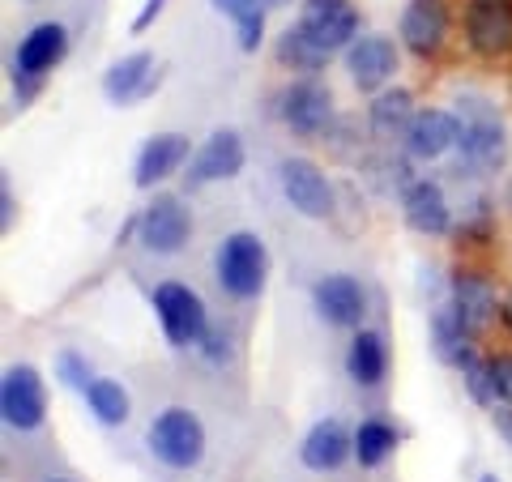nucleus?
I'll return each mask as SVG.
<instances>
[{"label": "nucleus", "instance_id": "10", "mask_svg": "<svg viewBox=\"0 0 512 482\" xmlns=\"http://www.w3.org/2000/svg\"><path fill=\"white\" fill-rule=\"evenodd\" d=\"M299 30L308 35L320 52H346L359 39V9L350 0H303Z\"/></svg>", "mask_w": 512, "mask_h": 482}, {"label": "nucleus", "instance_id": "28", "mask_svg": "<svg viewBox=\"0 0 512 482\" xmlns=\"http://www.w3.org/2000/svg\"><path fill=\"white\" fill-rule=\"evenodd\" d=\"M56 380L73 393H86L90 380H94V367H90V359L82 355V350H60L56 355Z\"/></svg>", "mask_w": 512, "mask_h": 482}, {"label": "nucleus", "instance_id": "6", "mask_svg": "<svg viewBox=\"0 0 512 482\" xmlns=\"http://www.w3.org/2000/svg\"><path fill=\"white\" fill-rule=\"evenodd\" d=\"M137 239H141V248L154 252V256L184 252L188 239H192V210L184 205V197H175V192H154L137 214Z\"/></svg>", "mask_w": 512, "mask_h": 482}, {"label": "nucleus", "instance_id": "37", "mask_svg": "<svg viewBox=\"0 0 512 482\" xmlns=\"http://www.w3.org/2000/svg\"><path fill=\"white\" fill-rule=\"evenodd\" d=\"M256 5H261L265 13H274V9H286V5H291V0H256Z\"/></svg>", "mask_w": 512, "mask_h": 482}, {"label": "nucleus", "instance_id": "14", "mask_svg": "<svg viewBox=\"0 0 512 482\" xmlns=\"http://www.w3.org/2000/svg\"><path fill=\"white\" fill-rule=\"evenodd\" d=\"M342 56H346L350 82L363 94H380L397 73V43L389 35H359Z\"/></svg>", "mask_w": 512, "mask_h": 482}, {"label": "nucleus", "instance_id": "9", "mask_svg": "<svg viewBox=\"0 0 512 482\" xmlns=\"http://www.w3.org/2000/svg\"><path fill=\"white\" fill-rule=\"evenodd\" d=\"M278 116L295 137H325L333 124V94L316 77H299L278 94Z\"/></svg>", "mask_w": 512, "mask_h": 482}, {"label": "nucleus", "instance_id": "23", "mask_svg": "<svg viewBox=\"0 0 512 482\" xmlns=\"http://www.w3.org/2000/svg\"><path fill=\"white\" fill-rule=\"evenodd\" d=\"M389 372V346L376 329H355L346 346V376L359 384V389H376Z\"/></svg>", "mask_w": 512, "mask_h": 482}, {"label": "nucleus", "instance_id": "33", "mask_svg": "<svg viewBox=\"0 0 512 482\" xmlns=\"http://www.w3.org/2000/svg\"><path fill=\"white\" fill-rule=\"evenodd\" d=\"M163 9H167V0H146V5H141V13L133 18V35H146V30L163 18Z\"/></svg>", "mask_w": 512, "mask_h": 482}, {"label": "nucleus", "instance_id": "26", "mask_svg": "<svg viewBox=\"0 0 512 482\" xmlns=\"http://www.w3.org/2000/svg\"><path fill=\"white\" fill-rule=\"evenodd\" d=\"M278 64L282 69H291V73H299V77H316L329 64V52H320V47L303 35L299 22H295V26H286L278 35Z\"/></svg>", "mask_w": 512, "mask_h": 482}, {"label": "nucleus", "instance_id": "21", "mask_svg": "<svg viewBox=\"0 0 512 482\" xmlns=\"http://www.w3.org/2000/svg\"><path fill=\"white\" fill-rule=\"evenodd\" d=\"M355 457V431H346L338 419H320L299 444V461L312 474H333Z\"/></svg>", "mask_w": 512, "mask_h": 482}, {"label": "nucleus", "instance_id": "25", "mask_svg": "<svg viewBox=\"0 0 512 482\" xmlns=\"http://www.w3.org/2000/svg\"><path fill=\"white\" fill-rule=\"evenodd\" d=\"M82 397H86V410H90L103 427H124V423H128V414H133L128 389H124L120 380H111V376H94V380H90V389H86Z\"/></svg>", "mask_w": 512, "mask_h": 482}, {"label": "nucleus", "instance_id": "20", "mask_svg": "<svg viewBox=\"0 0 512 482\" xmlns=\"http://www.w3.org/2000/svg\"><path fill=\"white\" fill-rule=\"evenodd\" d=\"M448 308H453L478 333L483 325H491V320H495V312H500V299H495V286H491L487 273L457 269L453 278H448Z\"/></svg>", "mask_w": 512, "mask_h": 482}, {"label": "nucleus", "instance_id": "8", "mask_svg": "<svg viewBox=\"0 0 512 482\" xmlns=\"http://www.w3.org/2000/svg\"><path fill=\"white\" fill-rule=\"evenodd\" d=\"M0 419L13 431H39L47 423V389L30 363H13L0 380Z\"/></svg>", "mask_w": 512, "mask_h": 482}, {"label": "nucleus", "instance_id": "24", "mask_svg": "<svg viewBox=\"0 0 512 482\" xmlns=\"http://www.w3.org/2000/svg\"><path fill=\"white\" fill-rule=\"evenodd\" d=\"M414 120V99L410 90H380L372 107H367V128H372V137L380 141V146H393V141L406 137V128Z\"/></svg>", "mask_w": 512, "mask_h": 482}, {"label": "nucleus", "instance_id": "35", "mask_svg": "<svg viewBox=\"0 0 512 482\" xmlns=\"http://www.w3.org/2000/svg\"><path fill=\"white\" fill-rule=\"evenodd\" d=\"M0 231H13V188L0 184Z\"/></svg>", "mask_w": 512, "mask_h": 482}, {"label": "nucleus", "instance_id": "7", "mask_svg": "<svg viewBox=\"0 0 512 482\" xmlns=\"http://www.w3.org/2000/svg\"><path fill=\"white\" fill-rule=\"evenodd\" d=\"M278 188H282L286 205H291L295 214H303V218L325 222V218H333V210H338V197H333L329 175L320 171L312 158H282L278 163Z\"/></svg>", "mask_w": 512, "mask_h": 482}, {"label": "nucleus", "instance_id": "41", "mask_svg": "<svg viewBox=\"0 0 512 482\" xmlns=\"http://www.w3.org/2000/svg\"><path fill=\"white\" fill-rule=\"evenodd\" d=\"M478 482H500V478H495V474H483V478H478Z\"/></svg>", "mask_w": 512, "mask_h": 482}, {"label": "nucleus", "instance_id": "39", "mask_svg": "<svg viewBox=\"0 0 512 482\" xmlns=\"http://www.w3.org/2000/svg\"><path fill=\"white\" fill-rule=\"evenodd\" d=\"M504 205H508V210H512V180H508V188H504Z\"/></svg>", "mask_w": 512, "mask_h": 482}, {"label": "nucleus", "instance_id": "11", "mask_svg": "<svg viewBox=\"0 0 512 482\" xmlns=\"http://www.w3.org/2000/svg\"><path fill=\"white\" fill-rule=\"evenodd\" d=\"M248 163V150H244V137L235 128H218V133L205 137V146L188 158V171H184V188L197 192L205 184H218V180H235Z\"/></svg>", "mask_w": 512, "mask_h": 482}, {"label": "nucleus", "instance_id": "18", "mask_svg": "<svg viewBox=\"0 0 512 482\" xmlns=\"http://www.w3.org/2000/svg\"><path fill=\"white\" fill-rule=\"evenodd\" d=\"M192 158V141L184 133H154L146 146L137 150V163H133V184L146 192L154 184L171 180L175 171H184Z\"/></svg>", "mask_w": 512, "mask_h": 482}, {"label": "nucleus", "instance_id": "27", "mask_svg": "<svg viewBox=\"0 0 512 482\" xmlns=\"http://www.w3.org/2000/svg\"><path fill=\"white\" fill-rule=\"evenodd\" d=\"M397 448V427L384 423V419H363L355 427V461L363 465V470H376V465H384L393 457Z\"/></svg>", "mask_w": 512, "mask_h": 482}, {"label": "nucleus", "instance_id": "32", "mask_svg": "<svg viewBox=\"0 0 512 482\" xmlns=\"http://www.w3.org/2000/svg\"><path fill=\"white\" fill-rule=\"evenodd\" d=\"M197 350H201V355L210 359V363H227V359H231V333L210 325V333L201 337V346H197Z\"/></svg>", "mask_w": 512, "mask_h": 482}, {"label": "nucleus", "instance_id": "1", "mask_svg": "<svg viewBox=\"0 0 512 482\" xmlns=\"http://www.w3.org/2000/svg\"><path fill=\"white\" fill-rule=\"evenodd\" d=\"M461 141H457V171L466 175H491L508 163V128L487 99L478 94H461L457 99Z\"/></svg>", "mask_w": 512, "mask_h": 482}, {"label": "nucleus", "instance_id": "31", "mask_svg": "<svg viewBox=\"0 0 512 482\" xmlns=\"http://www.w3.org/2000/svg\"><path fill=\"white\" fill-rule=\"evenodd\" d=\"M491 380H495V406H512V350L491 355Z\"/></svg>", "mask_w": 512, "mask_h": 482}, {"label": "nucleus", "instance_id": "22", "mask_svg": "<svg viewBox=\"0 0 512 482\" xmlns=\"http://www.w3.org/2000/svg\"><path fill=\"white\" fill-rule=\"evenodd\" d=\"M431 350H436L440 363L457 367V372H466V367L478 359V350H474V329H470L453 308H448V303L431 312Z\"/></svg>", "mask_w": 512, "mask_h": 482}, {"label": "nucleus", "instance_id": "40", "mask_svg": "<svg viewBox=\"0 0 512 482\" xmlns=\"http://www.w3.org/2000/svg\"><path fill=\"white\" fill-rule=\"evenodd\" d=\"M43 482H77V478H64V474H56V478H43Z\"/></svg>", "mask_w": 512, "mask_h": 482}, {"label": "nucleus", "instance_id": "4", "mask_svg": "<svg viewBox=\"0 0 512 482\" xmlns=\"http://www.w3.org/2000/svg\"><path fill=\"white\" fill-rule=\"evenodd\" d=\"M146 444L154 461H163L167 470H197L205 457V427L188 406H167L154 414Z\"/></svg>", "mask_w": 512, "mask_h": 482}, {"label": "nucleus", "instance_id": "36", "mask_svg": "<svg viewBox=\"0 0 512 482\" xmlns=\"http://www.w3.org/2000/svg\"><path fill=\"white\" fill-rule=\"evenodd\" d=\"M491 423H495V431H500V436L512 444V406H495V410H491Z\"/></svg>", "mask_w": 512, "mask_h": 482}, {"label": "nucleus", "instance_id": "13", "mask_svg": "<svg viewBox=\"0 0 512 482\" xmlns=\"http://www.w3.org/2000/svg\"><path fill=\"white\" fill-rule=\"evenodd\" d=\"M312 308L333 329H363L367 291H363L359 278H350V273H325V278L312 286Z\"/></svg>", "mask_w": 512, "mask_h": 482}, {"label": "nucleus", "instance_id": "16", "mask_svg": "<svg viewBox=\"0 0 512 482\" xmlns=\"http://www.w3.org/2000/svg\"><path fill=\"white\" fill-rule=\"evenodd\" d=\"M158 82H163V69H158L154 52H128L103 73V94L116 107H133L141 99H150Z\"/></svg>", "mask_w": 512, "mask_h": 482}, {"label": "nucleus", "instance_id": "29", "mask_svg": "<svg viewBox=\"0 0 512 482\" xmlns=\"http://www.w3.org/2000/svg\"><path fill=\"white\" fill-rule=\"evenodd\" d=\"M461 380H466V393L478 401V406L495 410V380H491V363L487 359H474L466 372H461Z\"/></svg>", "mask_w": 512, "mask_h": 482}, {"label": "nucleus", "instance_id": "2", "mask_svg": "<svg viewBox=\"0 0 512 482\" xmlns=\"http://www.w3.org/2000/svg\"><path fill=\"white\" fill-rule=\"evenodd\" d=\"M64 56H69V26L64 22H35L26 30L9 56V77H13V90H18V103L35 99L43 77L60 69Z\"/></svg>", "mask_w": 512, "mask_h": 482}, {"label": "nucleus", "instance_id": "15", "mask_svg": "<svg viewBox=\"0 0 512 482\" xmlns=\"http://www.w3.org/2000/svg\"><path fill=\"white\" fill-rule=\"evenodd\" d=\"M402 218L410 231H419L427 239H440L453 231V205H448L440 180H427V175H419V180H410L402 197Z\"/></svg>", "mask_w": 512, "mask_h": 482}, {"label": "nucleus", "instance_id": "19", "mask_svg": "<svg viewBox=\"0 0 512 482\" xmlns=\"http://www.w3.org/2000/svg\"><path fill=\"white\" fill-rule=\"evenodd\" d=\"M397 35H402V43L419 60H436L444 39H448L444 0H410V5L402 9V26H397Z\"/></svg>", "mask_w": 512, "mask_h": 482}, {"label": "nucleus", "instance_id": "3", "mask_svg": "<svg viewBox=\"0 0 512 482\" xmlns=\"http://www.w3.org/2000/svg\"><path fill=\"white\" fill-rule=\"evenodd\" d=\"M214 273H218V286L231 299H239V303L261 299L265 282H269V248H265V239L256 231H231L214 252Z\"/></svg>", "mask_w": 512, "mask_h": 482}, {"label": "nucleus", "instance_id": "38", "mask_svg": "<svg viewBox=\"0 0 512 482\" xmlns=\"http://www.w3.org/2000/svg\"><path fill=\"white\" fill-rule=\"evenodd\" d=\"M500 316H504L508 325H512V291H508V295H504V303H500Z\"/></svg>", "mask_w": 512, "mask_h": 482}, {"label": "nucleus", "instance_id": "30", "mask_svg": "<svg viewBox=\"0 0 512 482\" xmlns=\"http://www.w3.org/2000/svg\"><path fill=\"white\" fill-rule=\"evenodd\" d=\"M235 43H239V52H256L265 43V9H252L235 22Z\"/></svg>", "mask_w": 512, "mask_h": 482}, {"label": "nucleus", "instance_id": "17", "mask_svg": "<svg viewBox=\"0 0 512 482\" xmlns=\"http://www.w3.org/2000/svg\"><path fill=\"white\" fill-rule=\"evenodd\" d=\"M461 22H466V43L478 56L512 52V5L508 0H470Z\"/></svg>", "mask_w": 512, "mask_h": 482}, {"label": "nucleus", "instance_id": "34", "mask_svg": "<svg viewBox=\"0 0 512 482\" xmlns=\"http://www.w3.org/2000/svg\"><path fill=\"white\" fill-rule=\"evenodd\" d=\"M214 9H218V13H227L231 22H239V18H244V13L261 9V5H256V0H214Z\"/></svg>", "mask_w": 512, "mask_h": 482}, {"label": "nucleus", "instance_id": "12", "mask_svg": "<svg viewBox=\"0 0 512 482\" xmlns=\"http://www.w3.org/2000/svg\"><path fill=\"white\" fill-rule=\"evenodd\" d=\"M457 141H461L457 111L423 107V111H414V120L402 137V150H406V158H414V163H436V158L457 150Z\"/></svg>", "mask_w": 512, "mask_h": 482}, {"label": "nucleus", "instance_id": "5", "mask_svg": "<svg viewBox=\"0 0 512 482\" xmlns=\"http://www.w3.org/2000/svg\"><path fill=\"white\" fill-rule=\"evenodd\" d=\"M150 303H154L158 325H163V337L175 350L201 346V337L210 333V312H205V299L192 291L188 282H158Z\"/></svg>", "mask_w": 512, "mask_h": 482}]
</instances>
